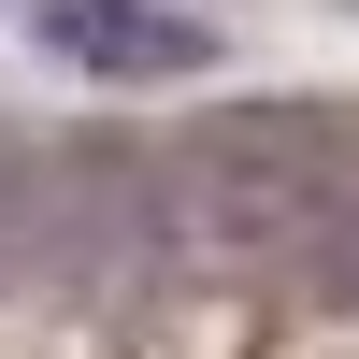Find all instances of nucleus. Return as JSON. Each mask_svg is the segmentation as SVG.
Returning <instances> with one entry per match:
<instances>
[{
  "label": "nucleus",
  "mask_w": 359,
  "mask_h": 359,
  "mask_svg": "<svg viewBox=\"0 0 359 359\" xmlns=\"http://www.w3.org/2000/svg\"><path fill=\"white\" fill-rule=\"evenodd\" d=\"M29 29H43V57H72L101 86L216 72V15H187V0H29Z\"/></svg>",
  "instance_id": "nucleus-1"
}]
</instances>
